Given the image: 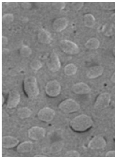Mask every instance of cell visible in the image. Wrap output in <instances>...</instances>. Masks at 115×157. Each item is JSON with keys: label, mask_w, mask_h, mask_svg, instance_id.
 Returning a JSON list of instances; mask_svg holds the SVG:
<instances>
[{"label": "cell", "mask_w": 115, "mask_h": 157, "mask_svg": "<svg viewBox=\"0 0 115 157\" xmlns=\"http://www.w3.org/2000/svg\"><path fill=\"white\" fill-rule=\"evenodd\" d=\"M93 124V120L91 117L86 114H80L71 120L70 126L75 132H82L88 130Z\"/></svg>", "instance_id": "cell-1"}, {"label": "cell", "mask_w": 115, "mask_h": 157, "mask_svg": "<svg viewBox=\"0 0 115 157\" xmlns=\"http://www.w3.org/2000/svg\"><path fill=\"white\" fill-rule=\"evenodd\" d=\"M23 89L26 95L31 99L37 98L39 94L37 79L34 76H29L24 79Z\"/></svg>", "instance_id": "cell-2"}, {"label": "cell", "mask_w": 115, "mask_h": 157, "mask_svg": "<svg viewBox=\"0 0 115 157\" xmlns=\"http://www.w3.org/2000/svg\"><path fill=\"white\" fill-rule=\"evenodd\" d=\"M58 108L63 113L70 114L78 111L80 106L76 101L73 99L69 98L63 100L59 103Z\"/></svg>", "instance_id": "cell-3"}, {"label": "cell", "mask_w": 115, "mask_h": 157, "mask_svg": "<svg viewBox=\"0 0 115 157\" xmlns=\"http://www.w3.org/2000/svg\"><path fill=\"white\" fill-rule=\"evenodd\" d=\"M59 47L62 51L69 55H75L79 53L78 46L74 42L67 40H63L59 42Z\"/></svg>", "instance_id": "cell-4"}, {"label": "cell", "mask_w": 115, "mask_h": 157, "mask_svg": "<svg viewBox=\"0 0 115 157\" xmlns=\"http://www.w3.org/2000/svg\"><path fill=\"white\" fill-rule=\"evenodd\" d=\"M46 95L54 98L60 94L61 92V85L57 80H51L46 83L45 87Z\"/></svg>", "instance_id": "cell-5"}, {"label": "cell", "mask_w": 115, "mask_h": 157, "mask_svg": "<svg viewBox=\"0 0 115 157\" xmlns=\"http://www.w3.org/2000/svg\"><path fill=\"white\" fill-rule=\"evenodd\" d=\"M111 96L108 93L100 94L95 102L94 108L97 109H103L108 107L111 103Z\"/></svg>", "instance_id": "cell-6"}, {"label": "cell", "mask_w": 115, "mask_h": 157, "mask_svg": "<svg viewBox=\"0 0 115 157\" xmlns=\"http://www.w3.org/2000/svg\"><path fill=\"white\" fill-rule=\"evenodd\" d=\"M47 66L49 71L52 72H57L60 70L61 63L56 53L52 52L50 53L47 61Z\"/></svg>", "instance_id": "cell-7"}, {"label": "cell", "mask_w": 115, "mask_h": 157, "mask_svg": "<svg viewBox=\"0 0 115 157\" xmlns=\"http://www.w3.org/2000/svg\"><path fill=\"white\" fill-rule=\"evenodd\" d=\"M55 116V112L49 107H45L41 109L37 114L38 119L43 122H50L53 121Z\"/></svg>", "instance_id": "cell-8"}, {"label": "cell", "mask_w": 115, "mask_h": 157, "mask_svg": "<svg viewBox=\"0 0 115 157\" xmlns=\"http://www.w3.org/2000/svg\"><path fill=\"white\" fill-rule=\"evenodd\" d=\"M45 129L39 126H33L28 131V136L33 141L42 140L45 138Z\"/></svg>", "instance_id": "cell-9"}, {"label": "cell", "mask_w": 115, "mask_h": 157, "mask_svg": "<svg viewBox=\"0 0 115 157\" xmlns=\"http://www.w3.org/2000/svg\"><path fill=\"white\" fill-rule=\"evenodd\" d=\"M20 94L16 90H12L9 94L6 101V106L10 109L16 108L20 102Z\"/></svg>", "instance_id": "cell-10"}, {"label": "cell", "mask_w": 115, "mask_h": 157, "mask_svg": "<svg viewBox=\"0 0 115 157\" xmlns=\"http://www.w3.org/2000/svg\"><path fill=\"white\" fill-rule=\"evenodd\" d=\"M107 142L102 136H95L92 138L88 144V147L92 150H100L105 147Z\"/></svg>", "instance_id": "cell-11"}, {"label": "cell", "mask_w": 115, "mask_h": 157, "mask_svg": "<svg viewBox=\"0 0 115 157\" xmlns=\"http://www.w3.org/2000/svg\"><path fill=\"white\" fill-rule=\"evenodd\" d=\"M72 91L78 95H86L90 93L91 87L86 83H76L72 87Z\"/></svg>", "instance_id": "cell-12"}, {"label": "cell", "mask_w": 115, "mask_h": 157, "mask_svg": "<svg viewBox=\"0 0 115 157\" xmlns=\"http://www.w3.org/2000/svg\"><path fill=\"white\" fill-rule=\"evenodd\" d=\"M19 145L18 140L14 136H3L1 140L2 147L5 149H13Z\"/></svg>", "instance_id": "cell-13"}, {"label": "cell", "mask_w": 115, "mask_h": 157, "mask_svg": "<svg viewBox=\"0 0 115 157\" xmlns=\"http://www.w3.org/2000/svg\"><path fill=\"white\" fill-rule=\"evenodd\" d=\"M69 25V20L65 17L58 18L54 21L52 27L55 32H61L67 28Z\"/></svg>", "instance_id": "cell-14"}, {"label": "cell", "mask_w": 115, "mask_h": 157, "mask_svg": "<svg viewBox=\"0 0 115 157\" xmlns=\"http://www.w3.org/2000/svg\"><path fill=\"white\" fill-rule=\"evenodd\" d=\"M104 68L100 65H95L89 67L86 71V76L90 79L98 78L103 75Z\"/></svg>", "instance_id": "cell-15"}, {"label": "cell", "mask_w": 115, "mask_h": 157, "mask_svg": "<svg viewBox=\"0 0 115 157\" xmlns=\"http://www.w3.org/2000/svg\"><path fill=\"white\" fill-rule=\"evenodd\" d=\"M37 39L38 42L42 44H50L53 40L50 33L45 29H40L38 31Z\"/></svg>", "instance_id": "cell-16"}, {"label": "cell", "mask_w": 115, "mask_h": 157, "mask_svg": "<svg viewBox=\"0 0 115 157\" xmlns=\"http://www.w3.org/2000/svg\"><path fill=\"white\" fill-rule=\"evenodd\" d=\"M33 149V144L30 141L22 142L17 147V151L20 154L30 152Z\"/></svg>", "instance_id": "cell-17"}, {"label": "cell", "mask_w": 115, "mask_h": 157, "mask_svg": "<svg viewBox=\"0 0 115 157\" xmlns=\"http://www.w3.org/2000/svg\"><path fill=\"white\" fill-rule=\"evenodd\" d=\"M100 45V42L97 38H91L85 44V47L89 50L98 49Z\"/></svg>", "instance_id": "cell-18"}, {"label": "cell", "mask_w": 115, "mask_h": 157, "mask_svg": "<svg viewBox=\"0 0 115 157\" xmlns=\"http://www.w3.org/2000/svg\"><path fill=\"white\" fill-rule=\"evenodd\" d=\"M32 114V111L31 109L27 107H22L20 108L17 110V116L21 119H26L29 118Z\"/></svg>", "instance_id": "cell-19"}, {"label": "cell", "mask_w": 115, "mask_h": 157, "mask_svg": "<svg viewBox=\"0 0 115 157\" xmlns=\"http://www.w3.org/2000/svg\"><path fill=\"white\" fill-rule=\"evenodd\" d=\"M84 25L87 28H92L95 24V18L93 14H86L83 18Z\"/></svg>", "instance_id": "cell-20"}, {"label": "cell", "mask_w": 115, "mask_h": 157, "mask_svg": "<svg viewBox=\"0 0 115 157\" xmlns=\"http://www.w3.org/2000/svg\"><path fill=\"white\" fill-rule=\"evenodd\" d=\"M78 67L74 63L67 64L64 68V73L67 76H72L76 73Z\"/></svg>", "instance_id": "cell-21"}, {"label": "cell", "mask_w": 115, "mask_h": 157, "mask_svg": "<svg viewBox=\"0 0 115 157\" xmlns=\"http://www.w3.org/2000/svg\"><path fill=\"white\" fill-rule=\"evenodd\" d=\"M64 144L61 141H58L53 143L50 147V151L52 153H57L62 150Z\"/></svg>", "instance_id": "cell-22"}, {"label": "cell", "mask_w": 115, "mask_h": 157, "mask_svg": "<svg viewBox=\"0 0 115 157\" xmlns=\"http://www.w3.org/2000/svg\"><path fill=\"white\" fill-rule=\"evenodd\" d=\"M102 32L105 36L110 37L113 34V26L112 25L107 23L103 25L102 28Z\"/></svg>", "instance_id": "cell-23"}, {"label": "cell", "mask_w": 115, "mask_h": 157, "mask_svg": "<svg viewBox=\"0 0 115 157\" xmlns=\"http://www.w3.org/2000/svg\"><path fill=\"white\" fill-rule=\"evenodd\" d=\"M32 53L31 48L27 45H22L20 49V54L23 57H29Z\"/></svg>", "instance_id": "cell-24"}, {"label": "cell", "mask_w": 115, "mask_h": 157, "mask_svg": "<svg viewBox=\"0 0 115 157\" xmlns=\"http://www.w3.org/2000/svg\"><path fill=\"white\" fill-rule=\"evenodd\" d=\"M14 15L10 13H7V14H4L1 18L2 22L4 24H9L12 23L13 21H14Z\"/></svg>", "instance_id": "cell-25"}, {"label": "cell", "mask_w": 115, "mask_h": 157, "mask_svg": "<svg viewBox=\"0 0 115 157\" xmlns=\"http://www.w3.org/2000/svg\"><path fill=\"white\" fill-rule=\"evenodd\" d=\"M30 67L34 71H39L42 67V63L40 60L34 59L30 63Z\"/></svg>", "instance_id": "cell-26"}, {"label": "cell", "mask_w": 115, "mask_h": 157, "mask_svg": "<svg viewBox=\"0 0 115 157\" xmlns=\"http://www.w3.org/2000/svg\"><path fill=\"white\" fill-rule=\"evenodd\" d=\"M101 7L106 10H115V2H106L100 4Z\"/></svg>", "instance_id": "cell-27"}, {"label": "cell", "mask_w": 115, "mask_h": 157, "mask_svg": "<svg viewBox=\"0 0 115 157\" xmlns=\"http://www.w3.org/2000/svg\"><path fill=\"white\" fill-rule=\"evenodd\" d=\"M65 157H80L79 153L76 150L68 151L65 154Z\"/></svg>", "instance_id": "cell-28"}, {"label": "cell", "mask_w": 115, "mask_h": 157, "mask_svg": "<svg viewBox=\"0 0 115 157\" xmlns=\"http://www.w3.org/2000/svg\"><path fill=\"white\" fill-rule=\"evenodd\" d=\"M83 5H84L83 2H73L72 3L71 6L74 10L78 11L80 9L82 8Z\"/></svg>", "instance_id": "cell-29"}, {"label": "cell", "mask_w": 115, "mask_h": 157, "mask_svg": "<svg viewBox=\"0 0 115 157\" xmlns=\"http://www.w3.org/2000/svg\"><path fill=\"white\" fill-rule=\"evenodd\" d=\"M54 6L55 7V8L59 10H62L63 9L66 7V3L64 2H56V3H54Z\"/></svg>", "instance_id": "cell-30"}, {"label": "cell", "mask_w": 115, "mask_h": 157, "mask_svg": "<svg viewBox=\"0 0 115 157\" xmlns=\"http://www.w3.org/2000/svg\"><path fill=\"white\" fill-rule=\"evenodd\" d=\"M105 157H115V150H111L108 151Z\"/></svg>", "instance_id": "cell-31"}, {"label": "cell", "mask_w": 115, "mask_h": 157, "mask_svg": "<svg viewBox=\"0 0 115 157\" xmlns=\"http://www.w3.org/2000/svg\"><path fill=\"white\" fill-rule=\"evenodd\" d=\"M8 43V38L5 37V36H2L1 37V44L3 46L7 45Z\"/></svg>", "instance_id": "cell-32"}, {"label": "cell", "mask_w": 115, "mask_h": 157, "mask_svg": "<svg viewBox=\"0 0 115 157\" xmlns=\"http://www.w3.org/2000/svg\"><path fill=\"white\" fill-rule=\"evenodd\" d=\"M110 20L113 24H115V13L112 14L110 17Z\"/></svg>", "instance_id": "cell-33"}, {"label": "cell", "mask_w": 115, "mask_h": 157, "mask_svg": "<svg viewBox=\"0 0 115 157\" xmlns=\"http://www.w3.org/2000/svg\"><path fill=\"white\" fill-rule=\"evenodd\" d=\"M111 81L112 82L115 84V71L111 76Z\"/></svg>", "instance_id": "cell-34"}, {"label": "cell", "mask_w": 115, "mask_h": 157, "mask_svg": "<svg viewBox=\"0 0 115 157\" xmlns=\"http://www.w3.org/2000/svg\"><path fill=\"white\" fill-rule=\"evenodd\" d=\"M5 103V97L3 94L1 95V105H3Z\"/></svg>", "instance_id": "cell-35"}, {"label": "cell", "mask_w": 115, "mask_h": 157, "mask_svg": "<svg viewBox=\"0 0 115 157\" xmlns=\"http://www.w3.org/2000/svg\"><path fill=\"white\" fill-rule=\"evenodd\" d=\"M33 157H47V156H46V155H40V154H39V155H35V156H34Z\"/></svg>", "instance_id": "cell-36"}, {"label": "cell", "mask_w": 115, "mask_h": 157, "mask_svg": "<svg viewBox=\"0 0 115 157\" xmlns=\"http://www.w3.org/2000/svg\"><path fill=\"white\" fill-rule=\"evenodd\" d=\"M112 122L115 124V114H114L113 117H112Z\"/></svg>", "instance_id": "cell-37"}, {"label": "cell", "mask_w": 115, "mask_h": 157, "mask_svg": "<svg viewBox=\"0 0 115 157\" xmlns=\"http://www.w3.org/2000/svg\"><path fill=\"white\" fill-rule=\"evenodd\" d=\"M113 54L114 56L115 57V45L114 46V47L113 48Z\"/></svg>", "instance_id": "cell-38"}, {"label": "cell", "mask_w": 115, "mask_h": 157, "mask_svg": "<svg viewBox=\"0 0 115 157\" xmlns=\"http://www.w3.org/2000/svg\"></svg>", "instance_id": "cell-39"}]
</instances>
